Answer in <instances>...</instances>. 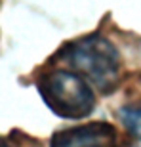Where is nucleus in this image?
<instances>
[{
	"instance_id": "1",
	"label": "nucleus",
	"mask_w": 141,
	"mask_h": 147,
	"mask_svg": "<svg viewBox=\"0 0 141 147\" xmlns=\"http://www.w3.org/2000/svg\"><path fill=\"white\" fill-rule=\"evenodd\" d=\"M61 59L73 69L86 76L103 94H113L120 82V61L118 50L103 34L93 33L69 42L61 50Z\"/></svg>"
},
{
	"instance_id": "2",
	"label": "nucleus",
	"mask_w": 141,
	"mask_h": 147,
	"mask_svg": "<svg viewBox=\"0 0 141 147\" xmlns=\"http://www.w3.org/2000/svg\"><path fill=\"white\" fill-rule=\"evenodd\" d=\"M38 94L54 115L61 119H84L95 109V96L82 75L65 69L42 73L36 78Z\"/></svg>"
},
{
	"instance_id": "3",
	"label": "nucleus",
	"mask_w": 141,
	"mask_h": 147,
	"mask_svg": "<svg viewBox=\"0 0 141 147\" xmlns=\"http://www.w3.org/2000/svg\"><path fill=\"white\" fill-rule=\"evenodd\" d=\"M50 147H120V140L113 124L95 120L78 128L57 130L50 140Z\"/></svg>"
},
{
	"instance_id": "4",
	"label": "nucleus",
	"mask_w": 141,
	"mask_h": 147,
	"mask_svg": "<svg viewBox=\"0 0 141 147\" xmlns=\"http://www.w3.org/2000/svg\"><path fill=\"white\" fill-rule=\"evenodd\" d=\"M118 117L122 120L128 134L141 142V105H124L118 109Z\"/></svg>"
},
{
	"instance_id": "5",
	"label": "nucleus",
	"mask_w": 141,
	"mask_h": 147,
	"mask_svg": "<svg viewBox=\"0 0 141 147\" xmlns=\"http://www.w3.org/2000/svg\"><path fill=\"white\" fill-rule=\"evenodd\" d=\"M0 147H11V145H10V143H6L4 140H2V138H0Z\"/></svg>"
}]
</instances>
